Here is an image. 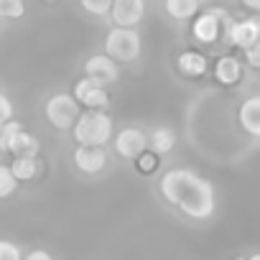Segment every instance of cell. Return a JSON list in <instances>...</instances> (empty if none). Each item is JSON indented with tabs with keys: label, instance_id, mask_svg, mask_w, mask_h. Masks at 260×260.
<instances>
[{
	"label": "cell",
	"instance_id": "1",
	"mask_svg": "<svg viewBox=\"0 0 260 260\" xmlns=\"http://www.w3.org/2000/svg\"><path fill=\"white\" fill-rule=\"evenodd\" d=\"M158 191L164 202L179 209L186 219L207 222L217 212V191L212 181L191 169H169L158 179Z\"/></svg>",
	"mask_w": 260,
	"mask_h": 260
},
{
	"label": "cell",
	"instance_id": "2",
	"mask_svg": "<svg viewBox=\"0 0 260 260\" xmlns=\"http://www.w3.org/2000/svg\"><path fill=\"white\" fill-rule=\"evenodd\" d=\"M77 146H107L112 141V117L105 110L84 107L72 127Z\"/></svg>",
	"mask_w": 260,
	"mask_h": 260
},
{
	"label": "cell",
	"instance_id": "3",
	"mask_svg": "<svg viewBox=\"0 0 260 260\" xmlns=\"http://www.w3.org/2000/svg\"><path fill=\"white\" fill-rule=\"evenodd\" d=\"M143 51V39L136 28H122V26H112L105 36V54L112 56L117 64H130L141 59Z\"/></svg>",
	"mask_w": 260,
	"mask_h": 260
},
{
	"label": "cell",
	"instance_id": "4",
	"mask_svg": "<svg viewBox=\"0 0 260 260\" xmlns=\"http://www.w3.org/2000/svg\"><path fill=\"white\" fill-rule=\"evenodd\" d=\"M232 16L224 8H207L204 13H199L191 23V36L199 44H214L219 39H227L230 28H232Z\"/></svg>",
	"mask_w": 260,
	"mask_h": 260
},
{
	"label": "cell",
	"instance_id": "5",
	"mask_svg": "<svg viewBox=\"0 0 260 260\" xmlns=\"http://www.w3.org/2000/svg\"><path fill=\"white\" fill-rule=\"evenodd\" d=\"M82 112V105L77 102L74 94L69 92H59V94H51L46 100V107H44V115L46 120L51 122V127L56 130H72L77 117Z\"/></svg>",
	"mask_w": 260,
	"mask_h": 260
},
{
	"label": "cell",
	"instance_id": "6",
	"mask_svg": "<svg viewBox=\"0 0 260 260\" xmlns=\"http://www.w3.org/2000/svg\"><path fill=\"white\" fill-rule=\"evenodd\" d=\"M115 153L125 161H136L146 148H148V136L143 133L141 127H122L120 133L112 138Z\"/></svg>",
	"mask_w": 260,
	"mask_h": 260
},
{
	"label": "cell",
	"instance_id": "7",
	"mask_svg": "<svg viewBox=\"0 0 260 260\" xmlns=\"http://www.w3.org/2000/svg\"><path fill=\"white\" fill-rule=\"evenodd\" d=\"M72 161L84 176H97L107 169V151L105 146H77Z\"/></svg>",
	"mask_w": 260,
	"mask_h": 260
},
{
	"label": "cell",
	"instance_id": "8",
	"mask_svg": "<svg viewBox=\"0 0 260 260\" xmlns=\"http://www.w3.org/2000/svg\"><path fill=\"white\" fill-rule=\"evenodd\" d=\"M107 18L112 21V26L136 28L146 18V0H115Z\"/></svg>",
	"mask_w": 260,
	"mask_h": 260
},
{
	"label": "cell",
	"instance_id": "9",
	"mask_svg": "<svg viewBox=\"0 0 260 260\" xmlns=\"http://www.w3.org/2000/svg\"><path fill=\"white\" fill-rule=\"evenodd\" d=\"M84 77L94 79L97 84L107 87V84H115L120 79V67L112 56L107 54H92L87 61H84Z\"/></svg>",
	"mask_w": 260,
	"mask_h": 260
},
{
	"label": "cell",
	"instance_id": "10",
	"mask_svg": "<svg viewBox=\"0 0 260 260\" xmlns=\"http://www.w3.org/2000/svg\"><path fill=\"white\" fill-rule=\"evenodd\" d=\"M72 94L77 97V102H79L82 107L105 110V107L110 105V94H107V89H105L102 84H97L94 79H89V77L79 79V82L74 84V92H72Z\"/></svg>",
	"mask_w": 260,
	"mask_h": 260
},
{
	"label": "cell",
	"instance_id": "11",
	"mask_svg": "<svg viewBox=\"0 0 260 260\" xmlns=\"http://www.w3.org/2000/svg\"><path fill=\"white\" fill-rule=\"evenodd\" d=\"M224 41H227L230 46H237V49H247V46L257 44V41H260V16L235 21Z\"/></svg>",
	"mask_w": 260,
	"mask_h": 260
},
{
	"label": "cell",
	"instance_id": "12",
	"mask_svg": "<svg viewBox=\"0 0 260 260\" xmlns=\"http://www.w3.org/2000/svg\"><path fill=\"white\" fill-rule=\"evenodd\" d=\"M237 120L240 127L255 141H260V94H250L242 100L240 110H237Z\"/></svg>",
	"mask_w": 260,
	"mask_h": 260
},
{
	"label": "cell",
	"instance_id": "13",
	"mask_svg": "<svg viewBox=\"0 0 260 260\" xmlns=\"http://www.w3.org/2000/svg\"><path fill=\"white\" fill-rule=\"evenodd\" d=\"M176 69H179V74H184L189 79H197V77L207 74L209 61L202 51H181V54H176Z\"/></svg>",
	"mask_w": 260,
	"mask_h": 260
},
{
	"label": "cell",
	"instance_id": "14",
	"mask_svg": "<svg viewBox=\"0 0 260 260\" xmlns=\"http://www.w3.org/2000/svg\"><path fill=\"white\" fill-rule=\"evenodd\" d=\"M214 79L222 87H235L242 79V61L235 59V56H230V54L219 56L217 64H214Z\"/></svg>",
	"mask_w": 260,
	"mask_h": 260
},
{
	"label": "cell",
	"instance_id": "15",
	"mask_svg": "<svg viewBox=\"0 0 260 260\" xmlns=\"http://www.w3.org/2000/svg\"><path fill=\"white\" fill-rule=\"evenodd\" d=\"M148 148L158 156H166L176 148V133L174 127H166V125H158L148 133Z\"/></svg>",
	"mask_w": 260,
	"mask_h": 260
},
{
	"label": "cell",
	"instance_id": "16",
	"mask_svg": "<svg viewBox=\"0 0 260 260\" xmlns=\"http://www.w3.org/2000/svg\"><path fill=\"white\" fill-rule=\"evenodd\" d=\"M164 11L174 21H189L199 13V0H164Z\"/></svg>",
	"mask_w": 260,
	"mask_h": 260
},
{
	"label": "cell",
	"instance_id": "17",
	"mask_svg": "<svg viewBox=\"0 0 260 260\" xmlns=\"http://www.w3.org/2000/svg\"><path fill=\"white\" fill-rule=\"evenodd\" d=\"M11 171L16 174L18 181H34L39 176V171H41L39 156H13Z\"/></svg>",
	"mask_w": 260,
	"mask_h": 260
},
{
	"label": "cell",
	"instance_id": "18",
	"mask_svg": "<svg viewBox=\"0 0 260 260\" xmlns=\"http://www.w3.org/2000/svg\"><path fill=\"white\" fill-rule=\"evenodd\" d=\"M39 151H41V143L36 141V136L28 133L26 127H21L11 143V156H39Z\"/></svg>",
	"mask_w": 260,
	"mask_h": 260
},
{
	"label": "cell",
	"instance_id": "19",
	"mask_svg": "<svg viewBox=\"0 0 260 260\" xmlns=\"http://www.w3.org/2000/svg\"><path fill=\"white\" fill-rule=\"evenodd\" d=\"M18 179H16V174L11 171V166H6V164H0V199H8V197H13L16 194V189H18Z\"/></svg>",
	"mask_w": 260,
	"mask_h": 260
},
{
	"label": "cell",
	"instance_id": "20",
	"mask_svg": "<svg viewBox=\"0 0 260 260\" xmlns=\"http://www.w3.org/2000/svg\"><path fill=\"white\" fill-rule=\"evenodd\" d=\"M26 16L23 0H0V21H18Z\"/></svg>",
	"mask_w": 260,
	"mask_h": 260
},
{
	"label": "cell",
	"instance_id": "21",
	"mask_svg": "<svg viewBox=\"0 0 260 260\" xmlns=\"http://www.w3.org/2000/svg\"><path fill=\"white\" fill-rule=\"evenodd\" d=\"M23 125L18 122V120H6V125H3V130H0V153H11V143H13V138H16V133L21 130Z\"/></svg>",
	"mask_w": 260,
	"mask_h": 260
},
{
	"label": "cell",
	"instance_id": "22",
	"mask_svg": "<svg viewBox=\"0 0 260 260\" xmlns=\"http://www.w3.org/2000/svg\"><path fill=\"white\" fill-rule=\"evenodd\" d=\"M115 0H79V6L89 13V16H97V18H105L110 16V8H112Z\"/></svg>",
	"mask_w": 260,
	"mask_h": 260
},
{
	"label": "cell",
	"instance_id": "23",
	"mask_svg": "<svg viewBox=\"0 0 260 260\" xmlns=\"http://www.w3.org/2000/svg\"><path fill=\"white\" fill-rule=\"evenodd\" d=\"M158 158H161L158 153H153L151 148H146V151H143V153L136 158V161H138V171H143V174H151V171L158 166Z\"/></svg>",
	"mask_w": 260,
	"mask_h": 260
},
{
	"label": "cell",
	"instance_id": "24",
	"mask_svg": "<svg viewBox=\"0 0 260 260\" xmlns=\"http://www.w3.org/2000/svg\"><path fill=\"white\" fill-rule=\"evenodd\" d=\"M0 260H23V252L16 242L11 240H0Z\"/></svg>",
	"mask_w": 260,
	"mask_h": 260
},
{
	"label": "cell",
	"instance_id": "25",
	"mask_svg": "<svg viewBox=\"0 0 260 260\" xmlns=\"http://www.w3.org/2000/svg\"><path fill=\"white\" fill-rule=\"evenodd\" d=\"M242 54H245V61H247L250 67L260 69V41L252 44V46H247V49H242Z\"/></svg>",
	"mask_w": 260,
	"mask_h": 260
},
{
	"label": "cell",
	"instance_id": "26",
	"mask_svg": "<svg viewBox=\"0 0 260 260\" xmlns=\"http://www.w3.org/2000/svg\"><path fill=\"white\" fill-rule=\"evenodd\" d=\"M0 117H3V120H11L13 117V102L3 92H0Z\"/></svg>",
	"mask_w": 260,
	"mask_h": 260
},
{
	"label": "cell",
	"instance_id": "27",
	"mask_svg": "<svg viewBox=\"0 0 260 260\" xmlns=\"http://www.w3.org/2000/svg\"><path fill=\"white\" fill-rule=\"evenodd\" d=\"M23 260H54V257H51V252H46V250H31Z\"/></svg>",
	"mask_w": 260,
	"mask_h": 260
},
{
	"label": "cell",
	"instance_id": "28",
	"mask_svg": "<svg viewBox=\"0 0 260 260\" xmlns=\"http://www.w3.org/2000/svg\"><path fill=\"white\" fill-rule=\"evenodd\" d=\"M242 3H245V8H250V11L260 13V0H242Z\"/></svg>",
	"mask_w": 260,
	"mask_h": 260
},
{
	"label": "cell",
	"instance_id": "29",
	"mask_svg": "<svg viewBox=\"0 0 260 260\" xmlns=\"http://www.w3.org/2000/svg\"><path fill=\"white\" fill-rule=\"evenodd\" d=\"M247 260H260V252H255V255H250Z\"/></svg>",
	"mask_w": 260,
	"mask_h": 260
},
{
	"label": "cell",
	"instance_id": "30",
	"mask_svg": "<svg viewBox=\"0 0 260 260\" xmlns=\"http://www.w3.org/2000/svg\"><path fill=\"white\" fill-rule=\"evenodd\" d=\"M3 125H6V120H3V117H0V130H3Z\"/></svg>",
	"mask_w": 260,
	"mask_h": 260
},
{
	"label": "cell",
	"instance_id": "31",
	"mask_svg": "<svg viewBox=\"0 0 260 260\" xmlns=\"http://www.w3.org/2000/svg\"><path fill=\"white\" fill-rule=\"evenodd\" d=\"M235 260H247V257H235Z\"/></svg>",
	"mask_w": 260,
	"mask_h": 260
}]
</instances>
